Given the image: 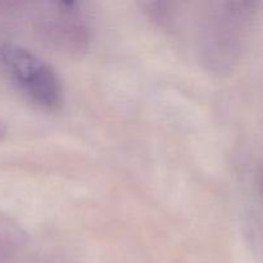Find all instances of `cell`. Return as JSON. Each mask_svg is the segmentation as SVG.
Instances as JSON below:
<instances>
[{
	"instance_id": "cell-2",
	"label": "cell",
	"mask_w": 263,
	"mask_h": 263,
	"mask_svg": "<svg viewBox=\"0 0 263 263\" xmlns=\"http://www.w3.org/2000/svg\"><path fill=\"white\" fill-rule=\"evenodd\" d=\"M248 5L247 3H221V9L213 13L212 25L205 30L208 44L205 50L212 57L211 63L228 64L236 59L243 23L248 17Z\"/></svg>"
},
{
	"instance_id": "cell-1",
	"label": "cell",
	"mask_w": 263,
	"mask_h": 263,
	"mask_svg": "<svg viewBox=\"0 0 263 263\" xmlns=\"http://www.w3.org/2000/svg\"><path fill=\"white\" fill-rule=\"evenodd\" d=\"M0 67L14 86L33 104L46 110L61 107L63 91L53 67L26 46L15 43L0 45Z\"/></svg>"
},
{
	"instance_id": "cell-3",
	"label": "cell",
	"mask_w": 263,
	"mask_h": 263,
	"mask_svg": "<svg viewBox=\"0 0 263 263\" xmlns=\"http://www.w3.org/2000/svg\"><path fill=\"white\" fill-rule=\"evenodd\" d=\"M44 40L67 53H81L89 44V30L77 13L74 3L50 4V10L40 20Z\"/></svg>"
},
{
	"instance_id": "cell-4",
	"label": "cell",
	"mask_w": 263,
	"mask_h": 263,
	"mask_svg": "<svg viewBox=\"0 0 263 263\" xmlns=\"http://www.w3.org/2000/svg\"><path fill=\"white\" fill-rule=\"evenodd\" d=\"M4 133H5L4 127H3V125H2V123H0V140H2V139H3V136L5 135Z\"/></svg>"
}]
</instances>
